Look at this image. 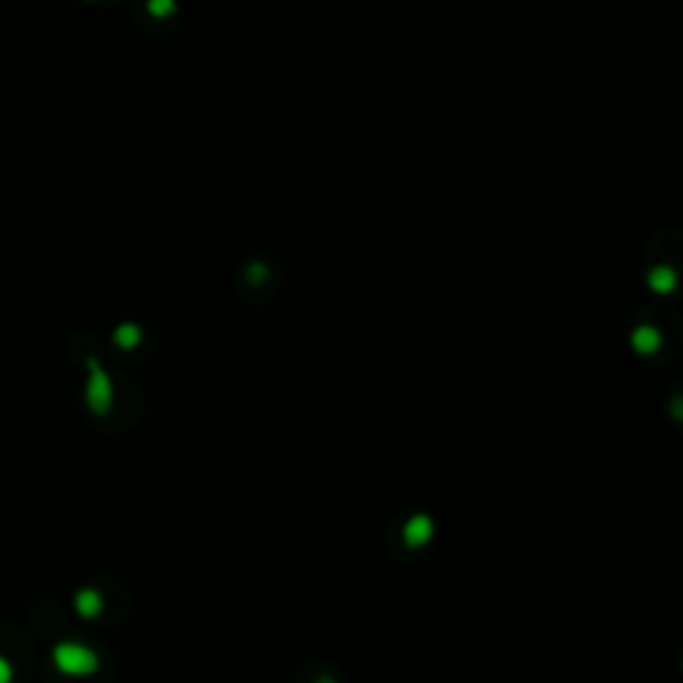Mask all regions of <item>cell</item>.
Wrapping results in <instances>:
<instances>
[{
  "instance_id": "cell-2",
  "label": "cell",
  "mask_w": 683,
  "mask_h": 683,
  "mask_svg": "<svg viewBox=\"0 0 683 683\" xmlns=\"http://www.w3.org/2000/svg\"><path fill=\"white\" fill-rule=\"evenodd\" d=\"M91 369H94V376L88 384V403L94 411H105L109 406V382L107 376L96 369V363H91Z\"/></svg>"
},
{
  "instance_id": "cell-5",
  "label": "cell",
  "mask_w": 683,
  "mask_h": 683,
  "mask_svg": "<svg viewBox=\"0 0 683 683\" xmlns=\"http://www.w3.org/2000/svg\"><path fill=\"white\" fill-rule=\"evenodd\" d=\"M11 681V667H8V662L0 660V683H8Z\"/></svg>"
},
{
  "instance_id": "cell-4",
  "label": "cell",
  "mask_w": 683,
  "mask_h": 683,
  "mask_svg": "<svg viewBox=\"0 0 683 683\" xmlns=\"http://www.w3.org/2000/svg\"><path fill=\"white\" fill-rule=\"evenodd\" d=\"M136 336H139V331H136V328H120L115 339H118L123 348H131L133 342H136Z\"/></svg>"
},
{
  "instance_id": "cell-3",
  "label": "cell",
  "mask_w": 683,
  "mask_h": 683,
  "mask_svg": "<svg viewBox=\"0 0 683 683\" xmlns=\"http://www.w3.org/2000/svg\"><path fill=\"white\" fill-rule=\"evenodd\" d=\"M75 603H78V612L83 614V617H94V614L99 612V606H102V603H99V595H96L94 590H83Z\"/></svg>"
},
{
  "instance_id": "cell-1",
  "label": "cell",
  "mask_w": 683,
  "mask_h": 683,
  "mask_svg": "<svg viewBox=\"0 0 683 683\" xmlns=\"http://www.w3.org/2000/svg\"><path fill=\"white\" fill-rule=\"evenodd\" d=\"M54 660L59 665V670L70 672V675H88L96 670V657L94 651H88L85 646L78 643H64L54 651Z\"/></svg>"
}]
</instances>
